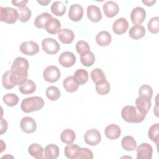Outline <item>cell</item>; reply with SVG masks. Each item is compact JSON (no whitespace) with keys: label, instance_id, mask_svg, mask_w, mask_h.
I'll return each instance as SVG.
<instances>
[{"label":"cell","instance_id":"f6af8a7d","mask_svg":"<svg viewBox=\"0 0 159 159\" xmlns=\"http://www.w3.org/2000/svg\"><path fill=\"white\" fill-rule=\"evenodd\" d=\"M7 129V122L2 117L1 119V135L6 132Z\"/></svg>","mask_w":159,"mask_h":159},{"label":"cell","instance_id":"74e56055","mask_svg":"<svg viewBox=\"0 0 159 159\" xmlns=\"http://www.w3.org/2000/svg\"><path fill=\"white\" fill-rule=\"evenodd\" d=\"M45 94L48 99L50 101H56L60 96V91L59 89L55 86H50L46 89Z\"/></svg>","mask_w":159,"mask_h":159},{"label":"cell","instance_id":"836d02e7","mask_svg":"<svg viewBox=\"0 0 159 159\" xmlns=\"http://www.w3.org/2000/svg\"><path fill=\"white\" fill-rule=\"evenodd\" d=\"M93 154L91 150L87 148H81L78 150L72 159H92Z\"/></svg>","mask_w":159,"mask_h":159},{"label":"cell","instance_id":"ee69618b","mask_svg":"<svg viewBox=\"0 0 159 159\" xmlns=\"http://www.w3.org/2000/svg\"><path fill=\"white\" fill-rule=\"evenodd\" d=\"M76 50L77 52L81 55L85 52L90 51V47L88 42L84 40H80L76 44Z\"/></svg>","mask_w":159,"mask_h":159},{"label":"cell","instance_id":"7a4b0ae2","mask_svg":"<svg viewBox=\"0 0 159 159\" xmlns=\"http://www.w3.org/2000/svg\"><path fill=\"white\" fill-rule=\"evenodd\" d=\"M145 114L141 113L136 107L133 106H124L121 110V116L122 119L130 123L142 122L145 117Z\"/></svg>","mask_w":159,"mask_h":159},{"label":"cell","instance_id":"5b68a950","mask_svg":"<svg viewBox=\"0 0 159 159\" xmlns=\"http://www.w3.org/2000/svg\"><path fill=\"white\" fill-rule=\"evenodd\" d=\"M60 71L58 67L54 65L48 66L43 71L44 80L48 83H55L60 78Z\"/></svg>","mask_w":159,"mask_h":159},{"label":"cell","instance_id":"bcb514c9","mask_svg":"<svg viewBox=\"0 0 159 159\" xmlns=\"http://www.w3.org/2000/svg\"><path fill=\"white\" fill-rule=\"evenodd\" d=\"M28 2L27 0H23V1H12V3L14 6L19 7H25V5Z\"/></svg>","mask_w":159,"mask_h":159},{"label":"cell","instance_id":"f1b7e54d","mask_svg":"<svg viewBox=\"0 0 159 159\" xmlns=\"http://www.w3.org/2000/svg\"><path fill=\"white\" fill-rule=\"evenodd\" d=\"M73 77L79 85H82L88 81L89 75L88 71L86 70L80 68L78 69L75 72Z\"/></svg>","mask_w":159,"mask_h":159},{"label":"cell","instance_id":"9a60e30c","mask_svg":"<svg viewBox=\"0 0 159 159\" xmlns=\"http://www.w3.org/2000/svg\"><path fill=\"white\" fill-rule=\"evenodd\" d=\"M135 105L136 108L139 111L146 115L152 105L151 99L146 97L139 96V98L135 99Z\"/></svg>","mask_w":159,"mask_h":159},{"label":"cell","instance_id":"8fae6325","mask_svg":"<svg viewBox=\"0 0 159 159\" xmlns=\"http://www.w3.org/2000/svg\"><path fill=\"white\" fill-rule=\"evenodd\" d=\"M145 10L140 6L133 9L130 13L131 21L135 25H140V24H142L145 20Z\"/></svg>","mask_w":159,"mask_h":159},{"label":"cell","instance_id":"ba28073f","mask_svg":"<svg viewBox=\"0 0 159 159\" xmlns=\"http://www.w3.org/2000/svg\"><path fill=\"white\" fill-rule=\"evenodd\" d=\"M20 51L27 55H34L39 51V45L34 41L30 40L22 42L19 47Z\"/></svg>","mask_w":159,"mask_h":159},{"label":"cell","instance_id":"44dd1931","mask_svg":"<svg viewBox=\"0 0 159 159\" xmlns=\"http://www.w3.org/2000/svg\"><path fill=\"white\" fill-rule=\"evenodd\" d=\"M44 28L48 33L55 34L60 30L61 23L57 18L52 17L47 20Z\"/></svg>","mask_w":159,"mask_h":159},{"label":"cell","instance_id":"e575fe53","mask_svg":"<svg viewBox=\"0 0 159 159\" xmlns=\"http://www.w3.org/2000/svg\"><path fill=\"white\" fill-rule=\"evenodd\" d=\"M111 86L109 83L104 80L96 84V90L97 93L101 95H106L110 91Z\"/></svg>","mask_w":159,"mask_h":159},{"label":"cell","instance_id":"8992f818","mask_svg":"<svg viewBox=\"0 0 159 159\" xmlns=\"http://www.w3.org/2000/svg\"><path fill=\"white\" fill-rule=\"evenodd\" d=\"M42 47L43 50L46 53L50 55L57 53L60 48V46L58 42L54 39L49 37L43 39L42 42Z\"/></svg>","mask_w":159,"mask_h":159},{"label":"cell","instance_id":"ac0fdd59","mask_svg":"<svg viewBox=\"0 0 159 159\" xmlns=\"http://www.w3.org/2000/svg\"><path fill=\"white\" fill-rule=\"evenodd\" d=\"M88 18L93 22H98L102 19V13L99 7L95 5H89L87 7Z\"/></svg>","mask_w":159,"mask_h":159},{"label":"cell","instance_id":"8d00e7d4","mask_svg":"<svg viewBox=\"0 0 159 159\" xmlns=\"http://www.w3.org/2000/svg\"><path fill=\"white\" fill-rule=\"evenodd\" d=\"M149 139L153 142L158 144L159 141V124L156 123L153 124L149 129L148 132Z\"/></svg>","mask_w":159,"mask_h":159},{"label":"cell","instance_id":"9c48e42d","mask_svg":"<svg viewBox=\"0 0 159 159\" xmlns=\"http://www.w3.org/2000/svg\"><path fill=\"white\" fill-rule=\"evenodd\" d=\"M152 153V147L147 143H143L139 145L137 148V159H151Z\"/></svg>","mask_w":159,"mask_h":159},{"label":"cell","instance_id":"2e32d148","mask_svg":"<svg viewBox=\"0 0 159 159\" xmlns=\"http://www.w3.org/2000/svg\"><path fill=\"white\" fill-rule=\"evenodd\" d=\"M102 9L105 16L107 17H113L116 16L119 11L118 4L112 1H107L104 4Z\"/></svg>","mask_w":159,"mask_h":159},{"label":"cell","instance_id":"1f68e13d","mask_svg":"<svg viewBox=\"0 0 159 159\" xmlns=\"http://www.w3.org/2000/svg\"><path fill=\"white\" fill-rule=\"evenodd\" d=\"M80 61L84 66H91L95 61L94 55L91 51L85 52L81 55Z\"/></svg>","mask_w":159,"mask_h":159},{"label":"cell","instance_id":"603a6c76","mask_svg":"<svg viewBox=\"0 0 159 159\" xmlns=\"http://www.w3.org/2000/svg\"><path fill=\"white\" fill-rule=\"evenodd\" d=\"M96 41L99 46H107L112 41V37L107 31H101L96 35Z\"/></svg>","mask_w":159,"mask_h":159},{"label":"cell","instance_id":"e0dca14e","mask_svg":"<svg viewBox=\"0 0 159 159\" xmlns=\"http://www.w3.org/2000/svg\"><path fill=\"white\" fill-rule=\"evenodd\" d=\"M129 27V23L126 19L120 17L116 19L112 25L114 32L117 35H121L126 32Z\"/></svg>","mask_w":159,"mask_h":159},{"label":"cell","instance_id":"60d3db41","mask_svg":"<svg viewBox=\"0 0 159 159\" xmlns=\"http://www.w3.org/2000/svg\"><path fill=\"white\" fill-rule=\"evenodd\" d=\"M148 30L152 34H157L159 32V17H152L147 24Z\"/></svg>","mask_w":159,"mask_h":159},{"label":"cell","instance_id":"7402d4cb","mask_svg":"<svg viewBox=\"0 0 159 159\" xmlns=\"http://www.w3.org/2000/svg\"><path fill=\"white\" fill-rule=\"evenodd\" d=\"M19 89L22 94H29L35 91L36 85L32 80L26 79L19 85Z\"/></svg>","mask_w":159,"mask_h":159},{"label":"cell","instance_id":"d4e9b609","mask_svg":"<svg viewBox=\"0 0 159 159\" xmlns=\"http://www.w3.org/2000/svg\"><path fill=\"white\" fill-rule=\"evenodd\" d=\"M129 35L133 39H140L145 35V29L142 25H134L130 29Z\"/></svg>","mask_w":159,"mask_h":159},{"label":"cell","instance_id":"7c38bea8","mask_svg":"<svg viewBox=\"0 0 159 159\" xmlns=\"http://www.w3.org/2000/svg\"><path fill=\"white\" fill-rule=\"evenodd\" d=\"M58 61L61 66L65 68H69L75 63L76 57L71 52H65L59 56Z\"/></svg>","mask_w":159,"mask_h":159},{"label":"cell","instance_id":"277c9868","mask_svg":"<svg viewBox=\"0 0 159 159\" xmlns=\"http://www.w3.org/2000/svg\"><path fill=\"white\" fill-rule=\"evenodd\" d=\"M1 21L12 24L15 23L18 19L17 9L10 7H0Z\"/></svg>","mask_w":159,"mask_h":159},{"label":"cell","instance_id":"d6a6232c","mask_svg":"<svg viewBox=\"0 0 159 159\" xmlns=\"http://www.w3.org/2000/svg\"><path fill=\"white\" fill-rule=\"evenodd\" d=\"M66 6L61 1H55L51 6L52 12L57 16H63L66 12Z\"/></svg>","mask_w":159,"mask_h":159},{"label":"cell","instance_id":"5bb4252c","mask_svg":"<svg viewBox=\"0 0 159 159\" xmlns=\"http://www.w3.org/2000/svg\"><path fill=\"white\" fill-rule=\"evenodd\" d=\"M83 16V8L79 4L71 5L68 11L69 18L74 22L80 21Z\"/></svg>","mask_w":159,"mask_h":159},{"label":"cell","instance_id":"d590c367","mask_svg":"<svg viewBox=\"0 0 159 159\" xmlns=\"http://www.w3.org/2000/svg\"><path fill=\"white\" fill-rule=\"evenodd\" d=\"M17 12L19 16L18 19L22 22H27L32 16L31 11L27 6L24 7H19V9H17Z\"/></svg>","mask_w":159,"mask_h":159},{"label":"cell","instance_id":"d6986e66","mask_svg":"<svg viewBox=\"0 0 159 159\" xmlns=\"http://www.w3.org/2000/svg\"><path fill=\"white\" fill-rule=\"evenodd\" d=\"M58 37L63 43L70 44L75 39V34L71 30L65 28L60 29L58 32Z\"/></svg>","mask_w":159,"mask_h":159},{"label":"cell","instance_id":"484cf974","mask_svg":"<svg viewBox=\"0 0 159 159\" xmlns=\"http://www.w3.org/2000/svg\"><path fill=\"white\" fill-rule=\"evenodd\" d=\"M63 86L66 91L73 93L78 89L79 84L76 81L73 76H70L63 80Z\"/></svg>","mask_w":159,"mask_h":159},{"label":"cell","instance_id":"f35d334b","mask_svg":"<svg viewBox=\"0 0 159 159\" xmlns=\"http://www.w3.org/2000/svg\"><path fill=\"white\" fill-rule=\"evenodd\" d=\"M90 76L91 80L95 84L106 80V76L103 71L98 68L93 70L91 72Z\"/></svg>","mask_w":159,"mask_h":159},{"label":"cell","instance_id":"3957f363","mask_svg":"<svg viewBox=\"0 0 159 159\" xmlns=\"http://www.w3.org/2000/svg\"><path fill=\"white\" fill-rule=\"evenodd\" d=\"M44 105L43 99L40 96H32L25 98L21 102V109L25 113H29L41 109Z\"/></svg>","mask_w":159,"mask_h":159},{"label":"cell","instance_id":"ab89813d","mask_svg":"<svg viewBox=\"0 0 159 159\" xmlns=\"http://www.w3.org/2000/svg\"><path fill=\"white\" fill-rule=\"evenodd\" d=\"M2 100L7 106L12 107L17 104L19 102V98L15 94L7 93L3 96Z\"/></svg>","mask_w":159,"mask_h":159},{"label":"cell","instance_id":"7dc6e473","mask_svg":"<svg viewBox=\"0 0 159 159\" xmlns=\"http://www.w3.org/2000/svg\"><path fill=\"white\" fill-rule=\"evenodd\" d=\"M143 4H145L147 6H153V4L155 3L156 1L155 0H151V1H148V0H142V1Z\"/></svg>","mask_w":159,"mask_h":159},{"label":"cell","instance_id":"cb8c5ba5","mask_svg":"<svg viewBox=\"0 0 159 159\" xmlns=\"http://www.w3.org/2000/svg\"><path fill=\"white\" fill-rule=\"evenodd\" d=\"M59 156V148L55 144H49L44 149V158L55 159Z\"/></svg>","mask_w":159,"mask_h":159},{"label":"cell","instance_id":"4316f807","mask_svg":"<svg viewBox=\"0 0 159 159\" xmlns=\"http://www.w3.org/2000/svg\"><path fill=\"white\" fill-rule=\"evenodd\" d=\"M121 145L122 147L127 151H134L136 149L137 142L133 137L127 135L122 138Z\"/></svg>","mask_w":159,"mask_h":159},{"label":"cell","instance_id":"30bf717a","mask_svg":"<svg viewBox=\"0 0 159 159\" xmlns=\"http://www.w3.org/2000/svg\"><path fill=\"white\" fill-rule=\"evenodd\" d=\"M20 126L22 130L27 134L33 133L37 129L36 122L32 117L29 116L24 117L21 119Z\"/></svg>","mask_w":159,"mask_h":159},{"label":"cell","instance_id":"c3c4849f","mask_svg":"<svg viewBox=\"0 0 159 159\" xmlns=\"http://www.w3.org/2000/svg\"><path fill=\"white\" fill-rule=\"evenodd\" d=\"M50 1H51V0H47V1H46V0H41V1H37V2L39 3V4H40L42 6H47L49 2H50Z\"/></svg>","mask_w":159,"mask_h":159},{"label":"cell","instance_id":"7bdbcfd3","mask_svg":"<svg viewBox=\"0 0 159 159\" xmlns=\"http://www.w3.org/2000/svg\"><path fill=\"white\" fill-rule=\"evenodd\" d=\"M139 96L146 97L148 98H152L153 95V90L150 86L147 84L142 85L139 90Z\"/></svg>","mask_w":159,"mask_h":159},{"label":"cell","instance_id":"f546056e","mask_svg":"<svg viewBox=\"0 0 159 159\" xmlns=\"http://www.w3.org/2000/svg\"><path fill=\"white\" fill-rule=\"evenodd\" d=\"M75 138H76V135L75 132L70 129H65L61 133V135H60L61 140L66 144L72 143L75 141Z\"/></svg>","mask_w":159,"mask_h":159},{"label":"cell","instance_id":"52a82bcc","mask_svg":"<svg viewBox=\"0 0 159 159\" xmlns=\"http://www.w3.org/2000/svg\"><path fill=\"white\" fill-rule=\"evenodd\" d=\"M84 140L88 145L94 146L101 142V135L99 130L91 129L86 132L84 135Z\"/></svg>","mask_w":159,"mask_h":159},{"label":"cell","instance_id":"83f0119b","mask_svg":"<svg viewBox=\"0 0 159 159\" xmlns=\"http://www.w3.org/2000/svg\"><path fill=\"white\" fill-rule=\"evenodd\" d=\"M29 154L37 159L44 158L43 157V148L38 143H32L28 148Z\"/></svg>","mask_w":159,"mask_h":159},{"label":"cell","instance_id":"4fadbf2b","mask_svg":"<svg viewBox=\"0 0 159 159\" xmlns=\"http://www.w3.org/2000/svg\"><path fill=\"white\" fill-rule=\"evenodd\" d=\"M2 83L4 88L7 89H11L15 86L18 85L17 80L11 70L6 71L3 74L2 76Z\"/></svg>","mask_w":159,"mask_h":159},{"label":"cell","instance_id":"ffe728a7","mask_svg":"<svg viewBox=\"0 0 159 159\" xmlns=\"http://www.w3.org/2000/svg\"><path fill=\"white\" fill-rule=\"evenodd\" d=\"M106 137L110 140H115L118 139L121 134L120 128L116 124H109L104 130Z\"/></svg>","mask_w":159,"mask_h":159},{"label":"cell","instance_id":"4dcf8cb0","mask_svg":"<svg viewBox=\"0 0 159 159\" xmlns=\"http://www.w3.org/2000/svg\"><path fill=\"white\" fill-rule=\"evenodd\" d=\"M52 17H53L50 13L43 12L35 17L34 20V25L39 29H43L45 27L47 20Z\"/></svg>","mask_w":159,"mask_h":159},{"label":"cell","instance_id":"b9f144b4","mask_svg":"<svg viewBox=\"0 0 159 159\" xmlns=\"http://www.w3.org/2000/svg\"><path fill=\"white\" fill-rule=\"evenodd\" d=\"M80 146L76 144H68L67 145L64 149V153L65 155L66 158L72 159L73 156L76 154L78 150L80 148Z\"/></svg>","mask_w":159,"mask_h":159},{"label":"cell","instance_id":"6da1fadb","mask_svg":"<svg viewBox=\"0 0 159 159\" xmlns=\"http://www.w3.org/2000/svg\"><path fill=\"white\" fill-rule=\"evenodd\" d=\"M29 67V61L26 58L18 57L14 60L11 70L14 75L18 85L27 79Z\"/></svg>","mask_w":159,"mask_h":159}]
</instances>
